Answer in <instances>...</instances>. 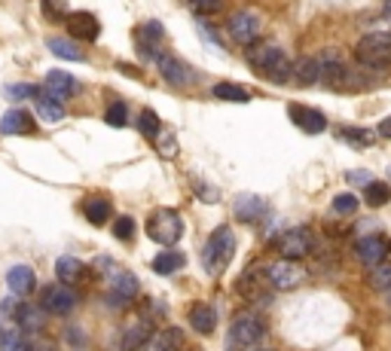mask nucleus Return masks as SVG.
Returning a JSON list of instances; mask_svg holds the SVG:
<instances>
[{
	"instance_id": "nucleus-7",
	"label": "nucleus",
	"mask_w": 391,
	"mask_h": 351,
	"mask_svg": "<svg viewBox=\"0 0 391 351\" xmlns=\"http://www.w3.org/2000/svg\"><path fill=\"white\" fill-rule=\"evenodd\" d=\"M303 278H306V272L297 260H278V263L266 266V281L276 290H294L303 284Z\"/></svg>"
},
{
	"instance_id": "nucleus-17",
	"label": "nucleus",
	"mask_w": 391,
	"mask_h": 351,
	"mask_svg": "<svg viewBox=\"0 0 391 351\" xmlns=\"http://www.w3.org/2000/svg\"><path fill=\"white\" fill-rule=\"evenodd\" d=\"M318 80L327 86H343L346 83V62L336 52H324L318 58Z\"/></svg>"
},
{
	"instance_id": "nucleus-27",
	"label": "nucleus",
	"mask_w": 391,
	"mask_h": 351,
	"mask_svg": "<svg viewBox=\"0 0 391 351\" xmlns=\"http://www.w3.org/2000/svg\"><path fill=\"white\" fill-rule=\"evenodd\" d=\"M55 278L62 284H77L83 278V263L77 257H58L55 260Z\"/></svg>"
},
{
	"instance_id": "nucleus-11",
	"label": "nucleus",
	"mask_w": 391,
	"mask_h": 351,
	"mask_svg": "<svg viewBox=\"0 0 391 351\" xmlns=\"http://www.w3.org/2000/svg\"><path fill=\"white\" fill-rule=\"evenodd\" d=\"M287 116H290V122H294L299 131H306V135H321V131L327 129V116H324L318 107L290 104L287 107Z\"/></svg>"
},
{
	"instance_id": "nucleus-18",
	"label": "nucleus",
	"mask_w": 391,
	"mask_h": 351,
	"mask_svg": "<svg viewBox=\"0 0 391 351\" xmlns=\"http://www.w3.org/2000/svg\"><path fill=\"white\" fill-rule=\"evenodd\" d=\"M0 131H3V135H31V131H34V116L19 110V107H13V110H6L0 116Z\"/></svg>"
},
{
	"instance_id": "nucleus-26",
	"label": "nucleus",
	"mask_w": 391,
	"mask_h": 351,
	"mask_svg": "<svg viewBox=\"0 0 391 351\" xmlns=\"http://www.w3.org/2000/svg\"><path fill=\"white\" fill-rule=\"evenodd\" d=\"M83 214H86V220L92 223V227H104V223L111 220L113 208L107 199H86V202H83Z\"/></svg>"
},
{
	"instance_id": "nucleus-45",
	"label": "nucleus",
	"mask_w": 391,
	"mask_h": 351,
	"mask_svg": "<svg viewBox=\"0 0 391 351\" xmlns=\"http://www.w3.org/2000/svg\"><path fill=\"white\" fill-rule=\"evenodd\" d=\"M376 131H379L382 138H391V116H385V120L379 122V129H376Z\"/></svg>"
},
{
	"instance_id": "nucleus-14",
	"label": "nucleus",
	"mask_w": 391,
	"mask_h": 351,
	"mask_svg": "<svg viewBox=\"0 0 391 351\" xmlns=\"http://www.w3.org/2000/svg\"><path fill=\"white\" fill-rule=\"evenodd\" d=\"M355 254L367 269L379 266L388 257V238L385 236H361L355 241Z\"/></svg>"
},
{
	"instance_id": "nucleus-24",
	"label": "nucleus",
	"mask_w": 391,
	"mask_h": 351,
	"mask_svg": "<svg viewBox=\"0 0 391 351\" xmlns=\"http://www.w3.org/2000/svg\"><path fill=\"white\" fill-rule=\"evenodd\" d=\"M190 324H193L196 333H214V327H218V312L205 303H196L190 308Z\"/></svg>"
},
{
	"instance_id": "nucleus-6",
	"label": "nucleus",
	"mask_w": 391,
	"mask_h": 351,
	"mask_svg": "<svg viewBox=\"0 0 391 351\" xmlns=\"http://www.w3.org/2000/svg\"><path fill=\"white\" fill-rule=\"evenodd\" d=\"M153 64L159 68V73H162V80L165 83H171V86H178V89H187V86H193L196 83V71L190 68V64H184L180 58H174V55H169V52H162V49H156L153 55Z\"/></svg>"
},
{
	"instance_id": "nucleus-5",
	"label": "nucleus",
	"mask_w": 391,
	"mask_h": 351,
	"mask_svg": "<svg viewBox=\"0 0 391 351\" xmlns=\"http://www.w3.org/2000/svg\"><path fill=\"white\" fill-rule=\"evenodd\" d=\"M147 236L153 238L156 245L171 248L174 241L184 236V220H180V214L171 211V208H159V211L150 214V220H147Z\"/></svg>"
},
{
	"instance_id": "nucleus-33",
	"label": "nucleus",
	"mask_w": 391,
	"mask_h": 351,
	"mask_svg": "<svg viewBox=\"0 0 391 351\" xmlns=\"http://www.w3.org/2000/svg\"><path fill=\"white\" fill-rule=\"evenodd\" d=\"M0 351H28V339L22 330H3L0 333Z\"/></svg>"
},
{
	"instance_id": "nucleus-37",
	"label": "nucleus",
	"mask_w": 391,
	"mask_h": 351,
	"mask_svg": "<svg viewBox=\"0 0 391 351\" xmlns=\"http://www.w3.org/2000/svg\"><path fill=\"white\" fill-rule=\"evenodd\" d=\"M3 95L10 98V101H24V98H34L37 95V86H31V83H15V86H6Z\"/></svg>"
},
{
	"instance_id": "nucleus-13",
	"label": "nucleus",
	"mask_w": 391,
	"mask_h": 351,
	"mask_svg": "<svg viewBox=\"0 0 391 351\" xmlns=\"http://www.w3.org/2000/svg\"><path fill=\"white\" fill-rule=\"evenodd\" d=\"M107 278H111V303H116V306L129 303V299H135L141 294V284L129 269H120V266H116Z\"/></svg>"
},
{
	"instance_id": "nucleus-32",
	"label": "nucleus",
	"mask_w": 391,
	"mask_h": 351,
	"mask_svg": "<svg viewBox=\"0 0 391 351\" xmlns=\"http://www.w3.org/2000/svg\"><path fill=\"white\" fill-rule=\"evenodd\" d=\"M336 135L343 141H352V144H357V147H370L373 144V131L370 129H357V125H339Z\"/></svg>"
},
{
	"instance_id": "nucleus-16",
	"label": "nucleus",
	"mask_w": 391,
	"mask_h": 351,
	"mask_svg": "<svg viewBox=\"0 0 391 351\" xmlns=\"http://www.w3.org/2000/svg\"><path fill=\"white\" fill-rule=\"evenodd\" d=\"M64 24L71 31V40H83V43L101 34V24H98L92 13H71V15H64Z\"/></svg>"
},
{
	"instance_id": "nucleus-22",
	"label": "nucleus",
	"mask_w": 391,
	"mask_h": 351,
	"mask_svg": "<svg viewBox=\"0 0 391 351\" xmlns=\"http://www.w3.org/2000/svg\"><path fill=\"white\" fill-rule=\"evenodd\" d=\"M290 80H294L297 86H312V83H318V58L315 55L297 58L294 68H290Z\"/></svg>"
},
{
	"instance_id": "nucleus-39",
	"label": "nucleus",
	"mask_w": 391,
	"mask_h": 351,
	"mask_svg": "<svg viewBox=\"0 0 391 351\" xmlns=\"http://www.w3.org/2000/svg\"><path fill=\"white\" fill-rule=\"evenodd\" d=\"M113 236H116V238H122V241L135 238V220H131L129 214L116 217V220H113Z\"/></svg>"
},
{
	"instance_id": "nucleus-29",
	"label": "nucleus",
	"mask_w": 391,
	"mask_h": 351,
	"mask_svg": "<svg viewBox=\"0 0 391 351\" xmlns=\"http://www.w3.org/2000/svg\"><path fill=\"white\" fill-rule=\"evenodd\" d=\"M184 254H178V250H162V254L153 257V272L156 275H171V272H180L184 269Z\"/></svg>"
},
{
	"instance_id": "nucleus-12",
	"label": "nucleus",
	"mask_w": 391,
	"mask_h": 351,
	"mask_svg": "<svg viewBox=\"0 0 391 351\" xmlns=\"http://www.w3.org/2000/svg\"><path fill=\"white\" fill-rule=\"evenodd\" d=\"M232 214H236V220H242V223H260L263 217H269V202H266L263 196L242 193V196H236V202H232Z\"/></svg>"
},
{
	"instance_id": "nucleus-36",
	"label": "nucleus",
	"mask_w": 391,
	"mask_h": 351,
	"mask_svg": "<svg viewBox=\"0 0 391 351\" xmlns=\"http://www.w3.org/2000/svg\"><path fill=\"white\" fill-rule=\"evenodd\" d=\"M370 281H373V287H376V290H388L391 287V263L382 260L379 266H373Z\"/></svg>"
},
{
	"instance_id": "nucleus-23",
	"label": "nucleus",
	"mask_w": 391,
	"mask_h": 351,
	"mask_svg": "<svg viewBox=\"0 0 391 351\" xmlns=\"http://www.w3.org/2000/svg\"><path fill=\"white\" fill-rule=\"evenodd\" d=\"M180 345H184V333H180L178 327H169V330L153 333L144 348L147 351H180Z\"/></svg>"
},
{
	"instance_id": "nucleus-31",
	"label": "nucleus",
	"mask_w": 391,
	"mask_h": 351,
	"mask_svg": "<svg viewBox=\"0 0 391 351\" xmlns=\"http://www.w3.org/2000/svg\"><path fill=\"white\" fill-rule=\"evenodd\" d=\"M364 202H367L370 208H382L391 202V187L382 180H367L364 183Z\"/></svg>"
},
{
	"instance_id": "nucleus-19",
	"label": "nucleus",
	"mask_w": 391,
	"mask_h": 351,
	"mask_svg": "<svg viewBox=\"0 0 391 351\" xmlns=\"http://www.w3.org/2000/svg\"><path fill=\"white\" fill-rule=\"evenodd\" d=\"M34 269L31 266H10L6 269V284H10V290L15 296H28L31 290H34Z\"/></svg>"
},
{
	"instance_id": "nucleus-10",
	"label": "nucleus",
	"mask_w": 391,
	"mask_h": 351,
	"mask_svg": "<svg viewBox=\"0 0 391 351\" xmlns=\"http://www.w3.org/2000/svg\"><path fill=\"white\" fill-rule=\"evenodd\" d=\"M227 28H229V37L236 40V43H242V46H251L257 37H260V15L257 13H232L229 15V22H227Z\"/></svg>"
},
{
	"instance_id": "nucleus-35",
	"label": "nucleus",
	"mask_w": 391,
	"mask_h": 351,
	"mask_svg": "<svg viewBox=\"0 0 391 351\" xmlns=\"http://www.w3.org/2000/svg\"><path fill=\"white\" fill-rule=\"evenodd\" d=\"M104 122H107V125H113V129H122V125H129V110H126V104L116 101V104L107 107Z\"/></svg>"
},
{
	"instance_id": "nucleus-15",
	"label": "nucleus",
	"mask_w": 391,
	"mask_h": 351,
	"mask_svg": "<svg viewBox=\"0 0 391 351\" xmlns=\"http://www.w3.org/2000/svg\"><path fill=\"white\" fill-rule=\"evenodd\" d=\"M80 92V83L64 71H49L46 83H43V95L55 98V101H64V98H73Z\"/></svg>"
},
{
	"instance_id": "nucleus-34",
	"label": "nucleus",
	"mask_w": 391,
	"mask_h": 351,
	"mask_svg": "<svg viewBox=\"0 0 391 351\" xmlns=\"http://www.w3.org/2000/svg\"><path fill=\"white\" fill-rule=\"evenodd\" d=\"M138 129H141V135H147V138H156L159 135V116H156L153 110H141V116H138Z\"/></svg>"
},
{
	"instance_id": "nucleus-48",
	"label": "nucleus",
	"mask_w": 391,
	"mask_h": 351,
	"mask_svg": "<svg viewBox=\"0 0 391 351\" xmlns=\"http://www.w3.org/2000/svg\"><path fill=\"white\" fill-rule=\"evenodd\" d=\"M388 294H391V287H388Z\"/></svg>"
},
{
	"instance_id": "nucleus-30",
	"label": "nucleus",
	"mask_w": 391,
	"mask_h": 351,
	"mask_svg": "<svg viewBox=\"0 0 391 351\" xmlns=\"http://www.w3.org/2000/svg\"><path fill=\"white\" fill-rule=\"evenodd\" d=\"M34 101H37V116L40 120H46V122H58V120H64V104L62 101H55V98H49V95H34Z\"/></svg>"
},
{
	"instance_id": "nucleus-46",
	"label": "nucleus",
	"mask_w": 391,
	"mask_h": 351,
	"mask_svg": "<svg viewBox=\"0 0 391 351\" xmlns=\"http://www.w3.org/2000/svg\"><path fill=\"white\" fill-rule=\"evenodd\" d=\"M385 19L391 22V0H385Z\"/></svg>"
},
{
	"instance_id": "nucleus-20",
	"label": "nucleus",
	"mask_w": 391,
	"mask_h": 351,
	"mask_svg": "<svg viewBox=\"0 0 391 351\" xmlns=\"http://www.w3.org/2000/svg\"><path fill=\"white\" fill-rule=\"evenodd\" d=\"M153 336V330H150V321H135L131 327L122 330V339H120V348L122 351H141Z\"/></svg>"
},
{
	"instance_id": "nucleus-2",
	"label": "nucleus",
	"mask_w": 391,
	"mask_h": 351,
	"mask_svg": "<svg viewBox=\"0 0 391 351\" xmlns=\"http://www.w3.org/2000/svg\"><path fill=\"white\" fill-rule=\"evenodd\" d=\"M266 336V321L257 312H242L239 317H232L229 324V336L227 348L229 351H254Z\"/></svg>"
},
{
	"instance_id": "nucleus-3",
	"label": "nucleus",
	"mask_w": 391,
	"mask_h": 351,
	"mask_svg": "<svg viewBox=\"0 0 391 351\" xmlns=\"http://www.w3.org/2000/svg\"><path fill=\"white\" fill-rule=\"evenodd\" d=\"M236 257V236H232L229 227H218L211 232V238L205 241L202 250V263L208 275H220Z\"/></svg>"
},
{
	"instance_id": "nucleus-38",
	"label": "nucleus",
	"mask_w": 391,
	"mask_h": 351,
	"mask_svg": "<svg viewBox=\"0 0 391 351\" xmlns=\"http://www.w3.org/2000/svg\"><path fill=\"white\" fill-rule=\"evenodd\" d=\"M357 199L352 196V193H339L336 199H334V214H339V217H348V214H355L357 211Z\"/></svg>"
},
{
	"instance_id": "nucleus-25",
	"label": "nucleus",
	"mask_w": 391,
	"mask_h": 351,
	"mask_svg": "<svg viewBox=\"0 0 391 351\" xmlns=\"http://www.w3.org/2000/svg\"><path fill=\"white\" fill-rule=\"evenodd\" d=\"M46 46L55 58H64V62H83V58H86V52H83L71 37H52V40H46Z\"/></svg>"
},
{
	"instance_id": "nucleus-28",
	"label": "nucleus",
	"mask_w": 391,
	"mask_h": 351,
	"mask_svg": "<svg viewBox=\"0 0 391 351\" xmlns=\"http://www.w3.org/2000/svg\"><path fill=\"white\" fill-rule=\"evenodd\" d=\"M211 95L218 101H236V104L251 101V92L245 86H239V83H218V86H211Z\"/></svg>"
},
{
	"instance_id": "nucleus-44",
	"label": "nucleus",
	"mask_w": 391,
	"mask_h": 351,
	"mask_svg": "<svg viewBox=\"0 0 391 351\" xmlns=\"http://www.w3.org/2000/svg\"><path fill=\"white\" fill-rule=\"evenodd\" d=\"M346 180H348V183H367V180H373V178H370V171H348Z\"/></svg>"
},
{
	"instance_id": "nucleus-9",
	"label": "nucleus",
	"mask_w": 391,
	"mask_h": 351,
	"mask_svg": "<svg viewBox=\"0 0 391 351\" xmlns=\"http://www.w3.org/2000/svg\"><path fill=\"white\" fill-rule=\"evenodd\" d=\"M276 245H278L285 260H303V257L312 250V232L306 227L287 229V232H281V236L276 238Z\"/></svg>"
},
{
	"instance_id": "nucleus-42",
	"label": "nucleus",
	"mask_w": 391,
	"mask_h": 351,
	"mask_svg": "<svg viewBox=\"0 0 391 351\" xmlns=\"http://www.w3.org/2000/svg\"><path fill=\"white\" fill-rule=\"evenodd\" d=\"M190 3H193L196 13H205V15H208V13H218L223 0H190Z\"/></svg>"
},
{
	"instance_id": "nucleus-40",
	"label": "nucleus",
	"mask_w": 391,
	"mask_h": 351,
	"mask_svg": "<svg viewBox=\"0 0 391 351\" xmlns=\"http://www.w3.org/2000/svg\"><path fill=\"white\" fill-rule=\"evenodd\" d=\"M156 150H159V156H165V159H171L174 153H178V144H174L171 131H162L159 129V135H156Z\"/></svg>"
},
{
	"instance_id": "nucleus-21",
	"label": "nucleus",
	"mask_w": 391,
	"mask_h": 351,
	"mask_svg": "<svg viewBox=\"0 0 391 351\" xmlns=\"http://www.w3.org/2000/svg\"><path fill=\"white\" fill-rule=\"evenodd\" d=\"M15 321H19V330L24 333H40L46 327V312H43V306H19L15 308Z\"/></svg>"
},
{
	"instance_id": "nucleus-4",
	"label": "nucleus",
	"mask_w": 391,
	"mask_h": 351,
	"mask_svg": "<svg viewBox=\"0 0 391 351\" xmlns=\"http://www.w3.org/2000/svg\"><path fill=\"white\" fill-rule=\"evenodd\" d=\"M355 58L364 68H385V64H391V34L373 31V34L361 37L355 46Z\"/></svg>"
},
{
	"instance_id": "nucleus-1",
	"label": "nucleus",
	"mask_w": 391,
	"mask_h": 351,
	"mask_svg": "<svg viewBox=\"0 0 391 351\" xmlns=\"http://www.w3.org/2000/svg\"><path fill=\"white\" fill-rule=\"evenodd\" d=\"M248 62L251 68L269 83H287L290 80V55L276 43H251L248 46Z\"/></svg>"
},
{
	"instance_id": "nucleus-43",
	"label": "nucleus",
	"mask_w": 391,
	"mask_h": 351,
	"mask_svg": "<svg viewBox=\"0 0 391 351\" xmlns=\"http://www.w3.org/2000/svg\"><path fill=\"white\" fill-rule=\"evenodd\" d=\"M196 193H199V199H202V202H208V205H211V202H218V199H220L218 189H214V187H208V183H199V189H196Z\"/></svg>"
},
{
	"instance_id": "nucleus-47",
	"label": "nucleus",
	"mask_w": 391,
	"mask_h": 351,
	"mask_svg": "<svg viewBox=\"0 0 391 351\" xmlns=\"http://www.w3.org/2000/svg\"><path fill=\"white\" fill-rule=\"evenodd\" d=\"M254 351H266V348H254Z\"/></svg>"
},
{
	"instance_id": "nucleus-8",
	"label": "nucleus",
	"mask_w": 391,
	"mask_h": 351,
	"mask_svg": "<svg viewBox=\"0 0 391 351\" xmlns=\"http://www.w3.org/2000/svg\"><path fill=\"white\" fill-rule=\"evenodd\" d=\"M40 306L49 315H71L73 306H77V296L68 284H49V287L40 290Z\"/></svg>"
},
{
	"instance_id": "nucleus-41",
	"label": "nucleus",
	"mask_w": 391,
	"mask_h": 351,
	"mask_svg": "<svg viewBox=\"0 0 391 351\" xmlns=\"http://www.w3.org/2000/svg\"><path fill=\"white\" fill-rule=\"evenodd\" d=\"M43 13L49 22H62L68 15V6H64V0H43Z\"/></svg>"
}]
</instances>
